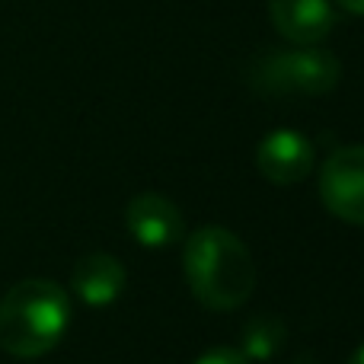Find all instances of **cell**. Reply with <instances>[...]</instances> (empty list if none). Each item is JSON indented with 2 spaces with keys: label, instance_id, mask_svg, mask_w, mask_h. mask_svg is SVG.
<instances>
[{
  "label": "cell",
  "instance_id": "1",
  "mask_svg": "<svg viewBox=\"0 0 364 364\" xmlns=\"http://www.w3.org/2000/svg\"><path fill=\"white\" fill-rule=\"evenodd\" d=\"M186 282L208 310H237L256 288V262L246 243L224 227H198L182 250Z\"/></svg>",
  "mask_w": 364,
  "mask_h": 364
},
{
  "label": "cell",
  "instance_id": "2",
  "mask_svg": "<svg viewBox=\"0 0 364 364\" xmlns=\"http://www.w3.org/2000/svg\"><path fill=\"white\" fill-rule=\"evenodd\" d=\"M70 301L61 284L26 278L0 301V348L13 358H42L64 339Z\"/></svg>",
  "mask_w": 364,
  "mask_h": 364
},
{
  "label": "cell",
  "instance_id": "3",
  "mask_svg": "<svg viewBox=\"0 0 364 364\" xmlns=\"http://www.w3.org/2000/svg\"><path fill=\"white\" fill-rule=\"evenodd\" d=\"M339 61L320 45L259 51L246 68V83L259 96H323L339 83Z\"/></svg>",
  "mask_w": 364,
  "mask_h": 364
},
{
  "label": "cell",
  "instance_id": "4",
  "mask_svg": "<svg viewBox=\"0 0 364 364\" xmlns=\"http://www.w3.org/2000/svg\"><path fill=\"white\" fill-rule=\"evenodd\" d=\"M320 198L329 214L364 227V147H339L320 170Z\"/></svg>",
  "mask_w": 364,
  "mask_h": 364
},
{
  "label": "cell",
  "instance_id": "5",
  "mask_svg": "<svg viewBox=\"0 0 364 364\" xmlns=\"http://www.w3.org/2000/svg\"><path fill=\"white\" fill-rule=\"evenodd\" d=\"M314 144L301 132L282 128V132H272L259 141L256 166L272 186H297L314 173Z\"/></svg>",
  "mask_w": 364,
  "mask_h": 364
},
{
  "label": "cell",
  "instance_id": "6",
  "mask_svg": "<svg viewBox=\"0 0 364 364\" xmlns=\"http://www.w3.org/2000/svg\"><path fill=\"white\" fill-rule=\"evenodd\" d=\"M269 19L291 45H323L336 26L329 0H269Z\"/></svg>",
  "mask_w": 364,
  "mask_h": 364
},
{
  "label": "cell",
  "instance_id": "7",
  "mask_svg": "<svg viewBox=\"0 0 364 364\" xmlns=\"http://www.w3.org/2000/svg\"><path fill=\"white\" fill-rule=\"evenodd\" d=\"M125 224L132 230V237L138 240L141 246H151V250H160V246H170L182 240V214L179 208L173 205L166 195L157 192H141L128 201L125 211Z\"/></svg>",
  "mask_w": 364,
  "mask_h": 364
},
{
  "label": "cell",
  "instance_id": "8",
  "mask_svg": "<svg viewBox=\"0 0 364 364\" xmlns=\"http://www.w3.org/2000/svg\"><path fill=\"white\" fill-rule=\"evenodd\" d=\"M70 288L90 307H109L125 291V269L109 252H90L70 272Z\"/></svg>",
  "mask_w": 364,
  "mask_h": 364
},
{
  "label": "cell",
  "instance_id": "9",
  "mask_svg": "<svg viewBox=\"0 0 364 364\" xmlns=\"http://www.w3.org/2000/svg\"><path fill=\"white\" fill-rule=\"evenodd\" d=\"M284 339H288V326H284L282 316L256 314L243 323V333H240V352L252 361H269L282 352Z\"/></svg>",
  "mask_w": 364,
  "mask_h": 364
},
{
  "label": "cell",
  "instance_id": "10",
  "mask_svg": "<svg viewBox=\"0 0 364 364\" xmlns=\"http://www.w3.org/2000/svg\"><path fill=\"white\" fill-rule=\"evenodd\" d=\"M195 364H250L240 348H211V352H205Z\"/></svg>",
  "mask_w": 364,
  "mask_h": 364
},
{
  "label": "cell",
  "instance_id": "11",
  "mask_svg": "<svg viewBox=\"0 0 364 364\" xmlns=\"http://www.w3.org/2000/svg\"><path fill=\"white\" fill-rule=\"evenodd\" d=\"M342 6H346L348 13H358V16H364V0H339Z\"/></svg>",
  "mask_w": 364,
  "mask_h": 364
},
{
  "label": "cell",
  "instance_id": "12",
  "mask_svg": "<svg viewBox=\"0 0 364 364\" xmlns=\"http://www.w3.org/2000/svg\"><path fill=\"white\" fill-rule=\"evenodd\" d=\"M294 364H320V361H316L310 352H304V355H297V358H294Z\"/></svg>",
  "mask_w": 364,
  "mask_h": 364
},
{
  "label": "cell",
  "instance_id": "13",
  "mask_svg": "<svg viewBox=\"0 0 364 364\" xmlns=\"http://www.w3.org/2000/svg\"><path fill=\"white\" fill-rule=\"evenodd\" d=\"M348 364H364V346L358 348V352H355L352 355V361H348Z\"/></svg>",
  "mask_w": 364,
  "mask_h": 364
}]
</instances>
